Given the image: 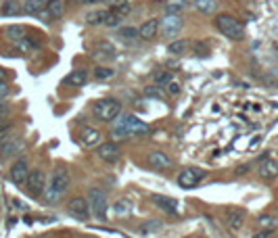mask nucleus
Instances as JSON below:
<instances>
[{
  "instance_id": "1",
  "label": "nucleus",
  "mask_w": 278,
  "mask_h": 238,
  "mask_svg": "<svg viewBox=\"0 0 278 238\" xmlns=\"http://www.w3.org/2000/svg\"><path fill=\"white\" fill-rule=\"evenodd\" d=\"M151 132V126L136 115H119L113 121V136L128 138V136H144Z\"/></svg>"
},
{
  "instance_id": "2",
  "label": "nucleus",
  "mask_w": 278,
  "mask_h": 238,
  "mask_svg": "<svg viewBox=\"0 0 278 238\" xmlns=\"http://www.w3.org/2000/svg\"><path fill=\"white\" fill-rule=\"evenodd\" d=\"M69 186H71V178H69V173L65 170H55L53 178H50V182L46 184V190H44V203L46 205H57V203H61V199L65 197V192L69 190Z\"/></svg>"
},
{
  "instance_id": "3",
  "label": "nucleus",
  "mask_w": 278,
  "mask_h": 238,
  "mask_svg": "<svg viewBox=\"0 0 278 238\" xmlns=\"http://www.w3.org/2000/svg\"><path fill=\"white\" fill-rule=\"evenodd\" d=\"M92 115L94 119H99L103 123H113L121 115V102L117 99H101L94 102Z\"/></svg>"
},
{
  "instance_id": "4",
  "label": "nucleus",
  "mask_w": 278,
  "mask_h": 238,
  "mask_svg": "<svg viewBox=\"0 0 278 238\" xmlns=\"http://www.w3.org/2000/svg\"><path fill=\"white\" fill-rule=\"evenodd\" d=\"M215 28H218V32L228 40L239 42V40L245 38V28H243V25L239 23V19H234L232 15H226V13L215 15Z\"/></svg>"
},
{
  "instance_id": "5",
  "label": "nucleus",
  "mask_w": 278,
  "mask_h": 238,
  "mask_svg": "<svg viewBox=\"0 0 278 238\" xmlns=\"http://www.w3.org/2000/svg\"><path fill=\"white\" fill-rule=\"evenodd\" d=\"M88 203H90V211L94 213L97 219H105L107 217L109 203H107V195L101 188H90L88 190Z\"/></svg>"
},
{
  "instance_id": "6",
  "label": "nucleus",
  "mask_w": 278,
  "mask_h": 238,
  "mask_svg": "<svg viewBox=\"0 0 278 238\" xmlns=\"http://www.w3.org/2000/svg\"><path fill=\"white\" fill-rule=\"evenodd\" d=\"M25 190L30 197H42L46 190V175L42 170H32L25 180Z\"/></svg>"
},
{
  "instance_id": "7",
  "label": "nucleus",
  "mask_w": 278,
  "mask_h": 238,
  "mask_svg": "<svg viewBox=\"0 0 278 238\" xmlns=\"http://www.w3.org/2000/svg\"><path fill=\"white\" fill-rule=\"evenodd\" d=\"M67 213L71 215V217H75V219H80V222H88L90 215H92L88 199H84V197H73L71 201L67 203Z\"/></svg>"
},
{
  "instance_id": "8",
  "label": "nucleus",
  "mask_w": 278,
  "mask_h": 238,
  "mask_svg": "<svg viewBox=\"0 0 278 238\" xmlns=\"http://www.w3.org/2000/svg\"><path fill=\"white\" fill-rule=\"evenodd\" d=\"M205 175L207 173H205V170H201V167H186V170H182L178 173V186L180 188H195Z\"/></svg>"
},
{
  "instance_id": "9",
  "label": "nucleus",
  "mask_w": 278,
  "mask_h": 238,
  "mask_svg": "<svg viewBox=\"0 0 278 238\" xmlns=\"http://www.w3.org/2000/svg\"><path fill=\"white\" fill-rule=\"evenodd\" d=\"M97 155H99V159H103L105 163H117V161H119V157H121V148H119L117 142L109 140V142L99 144Z\"/></svg>"
},
{
  "instance_id": "10",
  "label": "nucleus",
  "mask_w": 278,
  "mask_h": 238,
  "mask_svg": "<svg viewBox=\"0 0 278 238\" xmlns=\"http://www.w3.org/2000/svg\"><path fill=\"white\" fill-rule=\"evenodd\" d=\"M245 209H239V207H230V209H226V228L232 232H239L243 226H245Z\"/></svg>"
},
{
  "instance_id": "11",
  "label": "nucleus",
  "mask_w": 278,
  "mask_h": 238,
  "mask_svg": "<svg viewBox=\"0 0 278 238\" xmlns=\"http://www.w3.org/2000/svg\"><path fill=\"white\" fill-rule=\"evenodd\" d=\"M159 28H161V32L166 34V36H170V38L178 36L180 30H182V17L176 15V13H168V15L159 21Z\"/></svg>"
},
{
  "instance_id": "12",
  "label": "nucleus",
  "mask_w": 278,
  "mask_h": 238,
  "mask_svg": "<svg viewBox=\"0 0 278 238\" xmlns=\"http://www.w3.org/2000/svg\"><path fill=\"white\" fill-rule=\"evenodd\" d=\"M28 173H30V165L25 159H17V161L11 165V171H8V178H11L13 184L17 186H23L25 180H28Z\"/></svg>"
},
{
  "instance_id": "13",
  "label": "nucleus",
  "mask_w": 278,
  "mask_h": 238,
  "mask_svg": "<svg viewBox=\"0 0 278 238\" xmlns=\"http://www.w3.org/2000/svg\"><path fill=\"white\" fill-rule=\"evenodd\" d=\"M25 148V142L21 138H11L8 136L2 144H0V159H8V157H15L19 155Z\"/></svg>"
},
{
  "instance_id": "14",
  "label": "nucleus",
  "mask_w": 278,
  "mask_h": 238,
  "mask_svg": "<svg viewBox=\"0 0 278 238\" xmlns=\"http://www.w3.org/2000/svg\"><path fill=\"white\" fill-rule=\"evenodd\" d=\"M138 32H140V38L142 40H155L159 34V19L157 17H153V19L144 21L140 28H138Z\"/></svg>"
},
{
  "instance_id": "15",
  "label": "nucleus",
  "mask_w": 278,
  "mask_h": 238,
  "mask_svg": "<svg viewBox=\"0 0 278 238\" xmlns=\"http://www.w3.org/2000/svg\"><path fill=\"white\" fill-rule=\"evenodd\" d=\"M151 201L157 205L159 209H163L166 213H178V201L176 199H172V197H163V195H153Z\"/></svg>"
},
{
  "instance_id": "16",
  "label": "nucleus",
  "mask_w": 278,
  "mask_h": 238,
  "mask_svg": "<svg viewBox=\"0 0 278 238\" xmlns=\"http://www.w3.org/2000/svg\"><path fill=\"white\" fill-rule=\"evenodd\" d=\"M259 175L264 180H276L278 178V161L276 159H264L259 165Z\"/></svg>"
},
{
  "instance_id": "17",
  "label": "nucleus",
  "mask_w": 278,
  "mask_h": 238,
  "mask_svg": "<svg viewBox=\"0 0 278 238\" xmlns=\"http://www.w3.org/2000/svg\"><path fill=\"white\" fill-rule=\"evenodd\" d=\"M146 161H149V165L153 167V170H168V167L172 165L170 157H168L166 153H161V151H153V153H149Z\"/></svg>"
},
{
  "instance_id": "18",
  "label": "nucleus",
  "mask_w": 278,
  "mask_h": 238,
  "mask_svg": "<svg viewBox=\"0 0 278 238\" xmlns=\"http://www.w3.org/2000/svg\"><path fill=\"white\" fill-rule=\"evenodd\" d=\"M80 140H82L84 146L94 148V146L101 144V132L94 130V128H84V130L80 132Z\"/></svg>"
},
{
  "instance_id": "19",
  "label": "nucleus",
  "mask_w": 278,
  "mask_h": 238,
  "mask_svg": "<svg viewBox=\"0 0 278 238\" xmlns=\"http://www.w3.org/2000/svg\"><path fill=\"white\" fill-rule=\"evenodd\" d=\"M92 55L94 57H101V59H113V57H115V46H113L111 42H105V40L94 42Z\"/></svg>"
},
{
  "instance_id": "20",
  "label": "nucleus",
  "mask_w": 278,
  "mask_h": 238,
  "mask_svg": "<svg viewBox=\"0 0 278 238\" xmlns=\"http://www.w3.org/2000/svg\"><path fill=\"white\" fill-rule=\"evenodd\" d=\"M65 13V4L63 0H48L46 2V8H44V15L48 17V21H55V19H61Z\"/></svg>"
},
{
  "instance_id": "21",
  "label": "nucleus",
  "mask_w": 278,
  "mask_h": 238,
  "mask_svg": "<svg viewBox=\"0 0 278 238\" xmlns=\"http://www.w3.org/2000/svg\"><path fill=\"white\" fill-rule=\"evenodd\" d=\"M190 46H193V44H190V40H174L170 46H168V52H170V55L180 57V55H186Z\"/></svg>"
},
{
  "instance_id": "22",
  "label": "nucleus",
  "mask_w": 278,
  "mask_h": 238,
  "mask_svg": "<svg viewBox=\"0 0 278 238\" xmlns=\"http://www.w3.org/2000/svg\"><path fill=\"white\" fill-rule=\"evenodd\" d=\"M109 17V11H105V8H99V11H92L86 15V23L88 25H105Z\"/></svg>"
},
{
  "instance_id": "23",
  "label": "nucleus",
  "mask_w": 278,
  "mask_h": 238,
  "mask_svg": "<svg viewBox=\"0 0 278 238\" xmlns=\"http://www.w3.org/2000/svg\"><path fill=\"white\" fill-rule=\"evenodd\" d=\"M195 8L203 15H213L218 11V0H195Z\"/></svg>"
},
{
  "instance_id": "24",
  "label": "nucleus",
  "mask_w": 278,
  "mask_h": 238,
  "mask_svg": "<svg viewBox=\"0 0 278 238\" xmlns=\"http://www.w3.org/2000/svg\"><path fill=\"white\" fill-rule=\"evenodd\" d=\"M86 79H88V73H86L84 69H77V71L69 73V75L65 77V84H67V86H84Z\"/></svg>"
},
{
  "instance_id": "25",
  "label": "nucleus",
  "mask_w": 278,
  "mask_h": 238,
  "mask_svg": "<svg viewBox=\"0 0 278 238\" xmlns=\"http://www.w3.org/2000/svg\"><path fill=\"white\" fill-rule=\"evenodd\" d=\"M188 2H190V0H166V13L180 15V11H184ZM193 2H195V0H193Z\"/></svg>"
},
{
  "instance_id": "26",
  "label": "nucleus",
  "mask_w": 278,
  "mask_h": 238,
  "mask_svg": "<svg viewBox=\"0 0 278 238\" xmlns=\"http://www.w3.org/2000/svg\"><path fill=\"white\" fill-rule=\"evenodd\" d=\"M17 48H19L21 52H34V50L40 48V42L38 40H32L30 36H25L23 40L17 42Z\"/></svg>"
},
{
  "instance_id": "27",
  "label": "nucleus",
  "mask_w": 278,
  "mask_h": 238,
  "mask_svg": "<svg viewBox=\"0 0 278 238\" xmlns=\"http://www.w3.org/2000/svg\"><path fill=\"white\" fill-rule=\"evenodd\" d=\"M113 211H115L117 215H128L130 211H132V201L130 199H119L115 205H113Z\"/></svg>"
},
{
  "instance_id": "28",
  "label": "nucleus",
  "mask_w": 278,
  "mask_h": 238,
  "mask_svg": "<svg viewBox=\"0 0 278 238\" xmlns=\"http://www.w3.org/2000/svg\"><path fill=\"white\" fill-rule=\"evenodd\" d=\"M6 36L11 40H15V42H19V40L25 38V28H23V25H8V28H6Z\"/></svg>"
},
{
  "instance_id": "29",
  "label": "nucleus",
  "mask_w": 278,
  "mask_h": 238,
  "mask_svg": "<svg viewBox=\"0 0 278 238\" xmlns=\"http://www.w3.org/2000/svg\"><path fill=\"white\" fill-rule=\"evenodd\" d=\"M257 224L264 228V230H274V228L278 226V219L274 215H259L257 217Z\"/></svg>"
},
{
  "instance_id": "30",
  "label": "nucleus",
  "mask_w": 278,
  "mask_h": 238,
  "mask_svg": "<svg viewBox=\"0 0 278 238\" xmlns=\"http://www.w3.org/2000/svg\"><path fill=\"white\" fill-rule=\"evenodd\" d=\"M44 0H28V2H25V8L23 11L25 13H30V15H36V13H40L42 8H44Z\"/></svg>"
},
{
  "instance_id": "31",
  "label": "nucleus",
  "mask_w": 278,
  "mask_h": 238,
  "mask_svg": "<svg viewBox=\"0 0 278 238\" xmlns=\"http://www.w3.org/2000/svg\"><path fill=\"white\" fill-rule=\"evenodd\" d=\"M163 94H166V88L163 86H149L144 88V96H149V99H163Z\"/></svg>"
},
{
  "instance_id": "32",
  "label": "nucleus",
  "mask_w": 278,
  "mask_h": 238,
  "mask_svg": "<svg viewBox=\"0 0 278 238\" xmlns=\"http://www.w3.org/2000/svg\"><path fill=\"white\" fill-rule=\"evenodd\" d=\"M115 75V69L111 67H97L94 69V79H111Z\"/></svg>"
},
{
  "instance_id": "33",
  "label": "nucleus",
  "mask_w": 278,
  "mask_h": 238,
  "mask_svg": "<svg viewBox=\"0 0 278 238\" xmlns=\"http://www.w3.org/2000/svg\"><path fill=\"white\" fill-rule=\"evenodd\" d=\"M119 36L124 38V40H130V42H134V40H138L140 38V32H138L136 28H124L119 32Z\"/></svg>"
},
{
  "instance_id": "34",
  "label": "nucleus",
  "mask_w": 278,
  "mask_h": 238,
  "mask_svg": "<svg viewBox=\"0 0 278 238\" xmlns=\"http://www.w3.org/2000/svg\"><path fill=\"white\" fill-rule=\"evenodd\" d=\"M153 79H155V84L157 86H166L168 82H172V73L170 71H155Z\"/></svg>"
},
{
  "instance_id": "35",
  "label": "nucleus",
  "mask_w": 278,
  "mask_h": 238,
  "mask_svg": "<svg viewBox=\"0 0 278 238\" xmlns=\"http://www.w3.org/2000/svg\"><path fill=\"white\" fill-rule=\"evenodd\" d=\"M17 13H21V8L17 2H13V0H8V2L2 4V15H17Z\"/></svg>"
},
{
  "instance_id": "36",
  "label": "nucleus",
  "mask_w": 278,
  "mask_h": 238,
  "mask_svg": "<svg viewBox=\"0 0 278 238\" xmlns=\"http://www.w3.org/2000/svg\"><path fill=\"white\" fill-rule=\"evenodd\" d=\"M121 19H124V17L117 15V13L111 8V11H109V17H107V21H105V25H109V28H117V25L121 23Z\"/></svg>"
},
{
  "instance_id": "37",
  "label": "nucleus",
  "mask_w": 278,
  "mask_h": 238,
  "mask_svg": "<svg viewBox=\"0 0 278 238\" xmlns=\"http://www.w3.org/2000/svg\"><path fill=\"white\" fill-rule=\"evenodd\" d=\"M8 132H11V123L8 121H0V144L8 138Z\"/></svg>"
},
{
  "instance_id": "38",
  "label": "nucleus",
  "mask_w": 278,
  "mask_h": 238,
  "mask_svg": "<svg viewBox=\"0 0 278 238\" xmlns=\"http://www.w3.org/2000/svg\"><path fill=\"white\" fill-rule=\"evenodd\" d=\"M166 90H168V94L176 96V94H180V84L176 82V79H172V82H168V84H166Z\"/></svg>"
},
{
  "instance_id": "39",
  "label": "nucleus",
  "mask_w": 278,
  "mask_h": 238,
  "mask_svg": "<svg viewBox=\"0 0 278 238\" xmlns=\"http://www.w3.org/2000/svg\"><path fill=\"white\" fill-rule=\"evenodd\" d=\"M8 113H11V107H8V102L0 101V121H4L8 117Z\"/></svg>"
},
{
  "instance_id": "40",
  "label": "nucleus",
  "mask_w": 278,
  "mask_h": 238,
  "mask_svg": "<svg viewBox=\"0 0 278 238\" xmlns=\"http://www.w3.org/2000/svg\"><path fill=\"white\" fill-rule=\"evenodd\" d=\"M130 0H107V4L111 6V8H117V6H124V4H128Z\"/></svg>"
},
{
  "instance_id": "41",
  "label": "nucleus",
  "mask_w": 278,
  "mask_h": 238,
  "mask_svg": "<svg viewBox=\"0 0 278 238\" xmlns=\"http://www.w3.org/2000/svg\"><path fill=\"white\" fill-rule=\"evenodd\" d=\"M6 94H8V86H6V82H0V101H2Z\"/></svg>"
},
{
  "instance_id": "42",
  "label": "nucleus",
  "mask_w": 278,
  "mask_h": 238,
  "mask_svg": "<svg viewBox=\"0 0 278 238\" xmlns=\"http://www.w3.org/2000/svg\"><path fill=\"white\" fill-rule=\"evenodd\" d=\"M272 236V230H262V232H257L255 236H251V238H270Z\"/></svg>"
},
{
  "instance_id": "43",
  "label": "nucleus",
  "mask_w": 278,
  "mask_h": 238,
  "mask_svg": "<svg viewBox=\"0 0 278 238\" xmlns=\"http://www.w3.org/2000/svg\"><path fill=\"white\" fill-rule=\"evenodd\" d=\"M249 171V165H241L237 167V175H243V173H247Z\"/></svg>"
},
{
  "instance_id": "44",
  "label": "nucleus",
  "mask_w": 278,
  "mask_h": 238,
  "mask_svg": "<svg viewBox=\"0 0 278 238\" xmlns=\"http://www.w3.org/2000/svg\"><path fill=\"white\" fill-rule=\"evenodd\" d=\"M6 79H8L6 69H2V67H0V82H6Z\"/></svg>"
},
{
  "instance_id": "45",
  "label": "nucleus",
  "mask_w": 278,
  "mask_h": 238,
  "mask_svg": "<svg viewBox=\"0 0 278 238\" xmlns=\"http://www.w3.org/2000/svg\"><path fill=\"white\" fill-rule=\"evenodd\" d=\"M84 4H92V2H97V0H82Z\"/></svg>"
}]
</instances>
